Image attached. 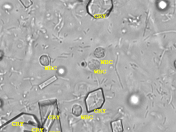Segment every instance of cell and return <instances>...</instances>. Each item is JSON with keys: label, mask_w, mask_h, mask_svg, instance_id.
<instances>
[{"label": "cell", "mask_w": 176, "mask_h": 132, "mask_svg": "<svg viewBox=\"0 0 176 132\" xmlns=\"http://www.w3.org/2000/svg\"><path fill=\"white\" fill-rule=\"evenodd\" d=\"M113 7L112 0H90L87 6L88 14L95 19H103L110 15Z\"/></svg>", "instance_id": "obj_1"}, {"label": "cell", "mask_w": 176, "mask_h": 132, "mask_svg": "<svg viewBox=\"0 0 176 132\" xmlns=\"http://www.w3.org/2000/svg\"><path fill=\"white\" fill-rule=\"evenodd\" d=\"M105 102V95L102 88L90 91L85 100L87 112L90 113L99 111L103 107Z\"/></svg>", "instance_id": "obj_2"}, {"label": "cell", "mask_w": 176, "mask_h": 132, "mask_svg": "<svg viewBox=\"0 0 176 132\" xmlns=\"http://www.w3.org/2000/svg\"><path fill=\"white\" fill-rule=\"evenodd\" d=\"M112 132H123L124 127H123L122 120L121 119L116 120L112 121L110 123Z\"/></svg>", "instance_id": "obj_3"}, {"label": "cell", "mask_w": 176, "mask_h": 132, "mask_svg": "<svg viewBox=\"0 0 176 132\" xmlns=\"http://www.w3.org/2000/svg\"><path fill=\"white\" fill-rule=\"evenodd\" d=\"M88 67L90 70L93 71L98 70L100 68L101 64L100 61L96 59H92L89 61L88 64Z\"/></svg>", "instance_id": "obj_4"}, {"label": "cell", "mask_w": 176, "mask_h": 132, "mask_svg": "<svg viewBox=\"0 0 176 132\" xmlns=\"http://www.w3.org/2000/svg\"><path fill=\"white\" fill-rule=\"evenodd\" d=\"M83 112V109L81 105L76 104L73 105L72 108V114L76 117H80Z\"/></svg>", "instance_id": "obj_5"}, {"label": "cell", "mask_w": 176, "mask_h": 132, "mask_svg": "<svg viewBox=\"0 0 176 132\" xmlns=\"http://www.w3.org/2000/svg\"><path fill=\"white\" fill-rule=\"evenodd\" d=\"M57 80V76L54 75V76H52L51 78H49V79H47V80H45L41 84H40L39 87L40 89H43L46 88V87L49 86V85L53 83L54 82L56 81Z\"/></svg>", "instance_id": "obj_6"}, {"label": "cell", "mask_w": 176, "mask_h": 132, "mask_svg": "<svg viewBox=\"0 0 176 132\" xmlns=\"http://www.w3.org/2000/svg\"><path fill=\"white\" fill-rule=\"evenodd\" d=\"M39 62L43 67H48L51 64L50 58L47 55H42L40 57Z\"/></svg>", "instance_id": "obj_7"}, {"label": "cell", "mask_w": 176, "mask_h": 132, "mask_svg": "<svg viewBox=\"0 0 176 132\" xmlns=\"http://www.w3.org/2000/svg\"><path fill=\"white\" fill-rule=\"evenodd\" d=\"M94 55L95 57L97 58H103L105 57L106 55L105 49L102 47L97 48L94 51Z\"/></svg>", "instance_id": "obj_8"}, {"label": "cell", "mask_w": 176, "mask_h": 132, "mask_svg": "<svg viewBox=\"0 0 176 132\" xmlns=\"http://www.w3.org/2000/svg\"><path fill=\"white\" fill-rule=\"evenodd\" d=\"M24 7L29 8L33 4V2L32 0H19Z\"/></svg>", "instance_id": "obj_9"}, {"label": "cell", "mask_w": 176, "mask_h": 132, "mask_svg": "<svg viewBox=\"0 0 176 132\" xmlns=\"http://www.w3.org/2000/svg\"><path fill=\"white\" fill-rule=\"evenodd\" d=\"M4 56V52L3 51L0 50V61L3 59Z\"/></svg>", "instance_id": "obj_10"}, {"label": "cell", "mask_w": 176, "mask_h": 132, "mask_svg": "<svg viewBox=\"0 0 176 132\" xmlns=\"http://www.w3.org/2000/svg\"><path fill=\"white\" fill-rule=\"evenodd\" d=\"M81 67L85 68V67L87 66V64L85 61H82V62L81 63Z\"/></svg>", "instance_id": "obj_11"}]
</instances>
